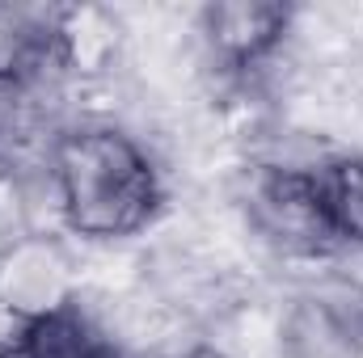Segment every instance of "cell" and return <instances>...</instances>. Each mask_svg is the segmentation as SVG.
Returning <instances> with one entry per match:
<instances>
[{
    "label": "cell",
    "mask_w": 363,
    "mask_h": 358,
    "mask_svg": "<svg viewBox=\"0 0 363 358\" xmlns=\"http://www.w3.org/2000/svg\"><path fill=\"white\" fill-rule=\"evenodd\" d=\"M245 207L254 232L287 258H321L338 249L321 194V165H262L250 178Z\"/></svg>",
    "instance_id": "obj_2"
},
{
    "label": "cell",
    "mask_w": 363,
    "mask_h": 358,
    "mask_svg": "<svg viewBox=\"0 0 363 358\" xmlns=\"http://www.w3.org/2000/svg\"><path fill=\"white\" fill-rule=\"evenodd\" d=\"M283 25H287V13L274 4H220L207 13V38L216 55L228 59L233 68L258 64L283 38Z\"/></svg>",
    "instance_id": "obj_4"
},
{
    "label": "cell",
    "mask_w": 363,
    "mask_h": 358,
    "mask_svg": "<svg viewBox=\"0 0 363 358\" xmlns=\"http://www.w3.org/2000/svg\"><path fill=\"white\" fill-rule=\"evenodd\" d=\"M321 194H325V211L338 232V245H363V156L325 161Z\"/></svg>",
    "instance_id": "obj_5"
},
{
    "label": "cell",
    "mask_w": 363,
    "mask_h": 358,
    "mask_svg": "<svg viewBox=\"0 0 363 358\" xmlns=\"http://www.w3.org/2000/svg\"><path fill=\"white\" fill-rule=\"evenodd\" d=\"M51 190L72 232L114 241L140 232L157 211L148 152L114 127H77L51 144Z\"/></svg>",
    "instance_id": "obj_1"
},
{
    "label": "cell",
    "mask_w": 363,
    "mask_h": 358,
    "mask_svg": "<svg viewBox=\"0 0 363 358\" xmlns=\"http://www.w3.org/2000/svg\"><path fill=\"white\" fill-rule=\"evenodd\" d=\"M165 358H211V354H203V350H186V354H165Z\"/></svg>",
    "instance_id": "obj_6"
},
{
    "label": "cell",
    "mask_w": 363,
    "mask_h": 358,
    "mask_svg": "<svg viewBox=\"0 0 363 358\" xmlns=\"http://www.w3.org/2000/svg\"><path fill=\"white\" fill-rule=\"evenodd\" d=\"M13 358H123L114 337L93 321L81 304H55L30 316L17 337Z\"/></svg>",
    "instance_id": "obj_3"
}]
</instances>
